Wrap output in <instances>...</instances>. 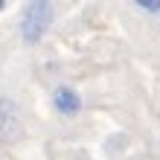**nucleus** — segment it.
<instances>
[{
  "label": "nucleus",
  "mask_w": 160,
  "mask_h": 160,
  "mask_svg": "<svg viewBox=\"0 0 160 160\" xmlns=\"http://www.w3.org/2000/svg\"><path fill=\"white\" fill-rule=\"evenodd\" d=\"M50 23H52V3H47V0L26 3L23 12H21V38H23V44H38L47 35Z\"/></svg>",
  "instance_id": "nucleus-1"
},
{
  "label": "nucleus",
  "mask_w": 160,
  "mask_h": 160,
  "mask_svg": "<svg viewBox=\"0 0 160 160\" xmlns=\"http://www.w3.org/2000/svg\"><path fill=\"white\" fill-rule=\"evenodd\" d=\"M21 134V114H18L15 99L0 96V140L3 143H12V140Z\"/></svg>",
  "instance_id": "nucleus-2"
},
{
  "label": "nucleus",
  "mask_w": 160,
  "mask_h": 160,
  "mask_svg": "<svg viewBox=\"0 0 160 160\" xmlns=\"http://www.w3.org/2000/svg\"><path fill=\"white\" fill-rule=\"evenodd\" d=\"M52 105H55V111H58L61 117H76L82 111V96L73 88L61 84V88H55V93H52Z\"/></svg>",
  "instance_id": "nucleus-3"
},
{
  "label": "nucleus",
  "mask_w": 160,
  "mask_h": 160,
  "mask_svg": "<svg viewBox=\"0 0 160 160\" xmlns=\"http://www.w3.org/2000/svg\"><path fill=\"white\" fill-rule=\"evenodd\" d=\"M137 9H146V12H160V0H137Z\"/></svg>",
  "instance_id": "nucleus-4"
},
{
  "label": "nucleus",
  "mask_w": 160,
  "mask_h": 160,
  "mask_svg": "<svg viewBox=\"0 0 160 160\" xmlns=\"http://www.w3.org/2000/svg\"><path fill=\"white\" fill-rule=\"evenodd\" d=\"M3 9H6V0H0V12H3Z\"/></svg>",
  "instance_id": "nucleus-5"
}]
</instances>
